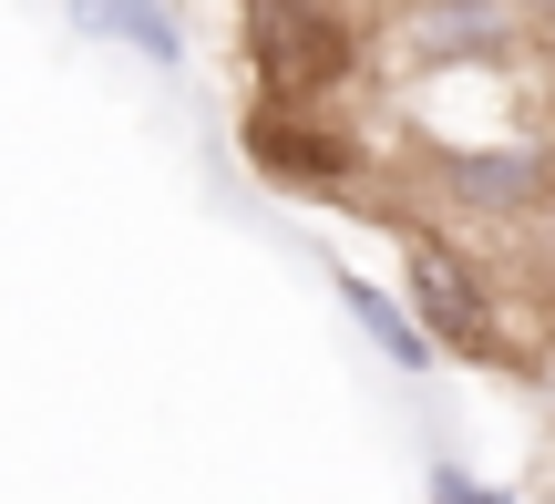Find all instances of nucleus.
<instances>
[{"instance_id":"nucleus-9","label":"nucleus","mask_w":555,"mask_h":504,"mask_svg":"<svg viewBox=\"0 0 555 504\" xmlns=\"http://www.w3.org/2000/svg\"><path fill=\"white\" fill-rule=\"evenodd\" d=\"M535 227H545V258H555V206H545V217H535Z\"/></svg>"},{"instance_id":"nucleus-6","label":"nucleus","mask_w":555,"mask_h":504,"mask_svg":"<svg viewBox=\"0 0 555 504\" xmlns=\"http://www.w3.org/2000/svg\"><path fill=\"white\" fill-rule=\"evenodd\" d=\"M93 31H114V41H134V52H155V62H176V11H93Z\"/></svg>"},{"instance_id":"nucleus-2","label":"nucleus","mask_w":555,"mask_h":504,"mask_svg":"<svg viewBox=\"0 0 555 504\" xmlns=\"http://www.w3.org/2000/svg\"><path fill=\"white\" fill-rule=\"evenodd\" d=\"M433 206L474 227H535L555 206V144L545 134H494V144H422Z\"/></svg>"},{"instance_id":"nucleus-7","label":"nucleus","mask_w":555,"mask_h":504,"mask_svg":"<svg viewBox=\"0 0 555 504\" xmlns=\"http://www.w3.org/2000/svg\"><path fill=\"white\" fill-rule=\"evenodd\" d=\"M433 504H515V494L474 484V474H463V464H433Z\"/></svg>"},{"instance_id":"nucleus-3","label":"nucleus","mask_w":555,"mask_h":504,"mask_svg":"<svg viewBox=\"0 0 555 504\" xmlns=\"http://www.w3.org/2000/svg\"><path fill=\"white\" fill-rule=\"evenodd\" d=\"M237 144L258 165V185H278V196H360V176H371V144L350 124H330L319 103H268L258 93Z\"/></svg>"},{"instance_id":"nucleus-1","label":"nucleus","mask_w":555,"mask_h":504,"mask_svg":"<svg viewBox=\"0 0 555 504\" xmlns=\"http://www.w3.org/2000/svg\"><path fill=\"white\" fill-rule=\"evenodd\" d=\"M237 41H247V62H258V82H268V103H319L330 114V93L360 73V52L380 41V21L371 11H319V0H278V11H247L237 21Z\"/></svg>"},{"instance_id":"nucleus-4","label":"nucleus","mask_w":555,"mask_h":504,"mask_svg":"<svg viewBox=\"0 0 555 504\" xmlns=\"http://www.w3.org/2000/svg\"><path fill=\"white\" fill-rule=\"evenodd\" d=\"M401 268H412V299H401V309L422 320V340H433V350H453V361H515L494 279H483L474 258H453L442 227H412V237H401Z\"/></svg>"},{"instance_id":"nucleus-8","label":"nucleus","mask_w":555,"mask_h":504,"mask_svg":"<svg viewBox=\"0 0 555 504\" xmlns=\"http://www.w3.org/2000/svg\"><path fill=\"white\" fill-rule=\"evenodd\" d=\"M535 391H545V412H555V350H545V361H535Z\"/></svg>"},{"instance_id":"nucleus-5","label":"nucleus","mask_w":555,"mask_h":504,"mask_svg":"<svg viewBox=\"0 0 555 504\" xmlns=\"http://www.w3.org/2000/svg\"><path fill=\"white\" fill-rule=\"evenodd\" d=\"M339 309H350V320L371 329V340L391 350L401 371H433V361H442V350L422 340V320H412V309H401V299H391V288H380V279H360V268H339Z\"/></svg>"}]
</instances>
